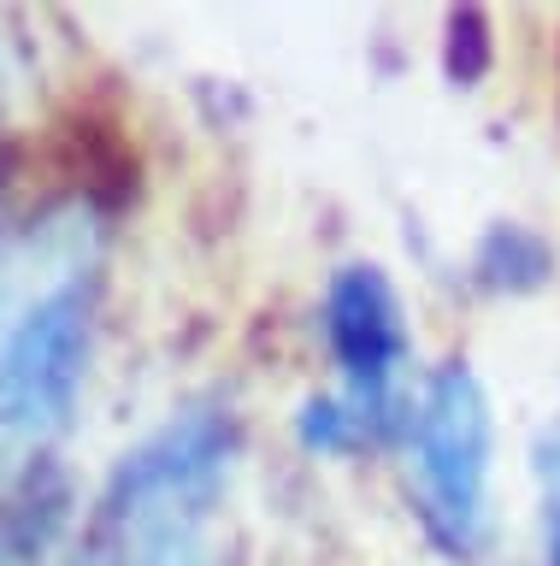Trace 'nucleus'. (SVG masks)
<instances>
[{
  "mask_svg": "<svg viewBox=\"0 0 560 566\" xmlns=\"http://www.w3.org/2000/svg\"><path fill=\"white\" fill-rule=\"evenodd\" d=\"M419 478H425V520L448 548H466L484 520L489 478V401L478 378L448 360L425 384L419 407Z\"/></svg>",
  "mask_w": 560,
  "mask_h": 566,
  "instance_id": "nucleus-1",
  "label": "nucleus"
},
{
  "mask_svg": "<svg viewBox=\"0 0 560 566\" xmlns=\"http://www.w3.org/2000/svg\"><path fill=\"white\" fill-rule=\"evenodd\" d=\"M236 454V424L219 413H189L160 431L148 449L125 454L101 525H118L125 537H171L178 513H201L213 502L224 467Z\"/></svg>",
  "mask_w": 560,
  "mask_h": 566,
  "instance_id": "nucleus-2",
  "label": "nucleus"
},
{
  "mask_svg": "<svg viewBox=\"0 0 560 566\" xmlns=\"http://www.w3.org/2000/svg\"><path fill=\"white\" fill-rule=\"evenodd\" d=\"M83 354H89V295L72 283L36 301L0 348V431L60 424L83 384Z\"/></svg>",
  "mask_w": 560,
  "mask_h": 566,
  "instance_id": "nucleus-3",
  "label": "nucleus"
},
{
  "mask_svg": "<svg viewBox=\"0 0 560 566\" xmlns=\"http://www.w3.org/2000/svg\"><path fill=\"white\" fill-rule=\"evenodd\" d=\"M325 331H330V348H337L348 384H355V396L366 407H378L401 354H408L401 301L390 290V277L378 265H342L325 295Z\"/></svg>",
  "mask_w": 560,
  "mask_h": 566,
  "instance_id": "nucleus-4",
  "label": "nucleus"
},
{
  "mask_svg": "<svg viewBox=\"0 0 560 566\" xmlns=\"http://www.w3.org/2000/svg\"><path fill=\"white\" fill-rule=\"evenodd\" d=\"M54 166L101 212H125L136 201V189H142V159H136L130 136L118 130V118L89 113V106L72 113L65 124H54Z\"/></svg>",
  "mask_w": 560,
  "mask_h": 566,
  "instance_id": "nucleus-5",
  "label": "nucleus"
},
{
  "mask_svg": "<svg viewBox=\"0 0 560 566\" xmlns=\"http://www.w3.org/2000/svg\"><path fill=\"white\" fill-rule=\"evenodd\" d=\"M478 272L489 290H537L542 277L554 272V254L537 230L525 224H496L478 248Z\"/></svg>",
  "mask_w": 560,
  "mask_h": 566,
  "instance_id": "nucleus-6",
  "label": "nucleus"
},
{
  "mask_svg": "<svg viewBox=\"0 0 560 566\" xmlns=\"http://www.w3.org/2000/svg\"><path fill=\"white\" fill-rule=\"evenodd\" d=\"M489 18L484 7H454L448 12V42H443V65H448V77L472 88V83H484V71H489Z\"/></svg>",
  "mask_w": 560,
  "mask_h": 566,
  "instance_id": "nucleus-7",
  "label": "nucleus"
},
{
  "mask_svg": "<svg viewBox=\"0 0 560 566\" xmlns=\"http://www.w3.org/2000/svg\"><path fill=\"white\" fill-rule=\"evenodd\" d=\"M537 472H542V490H549V548H542V566H560V424H549L537 442Z\"/></svg>",
  "mask_w": 560,
  "mask_h": 566,
  "instance_id": "nucleus-8",
  "label": "nucleus"
},
{
  "mask_svg": "<svg viewBox=\"0 0 560 566\" xmlns=\"http://www.w3.org/2000/svg\"><path fill=\"white\" fill-rule=\"evenodd\" d=\"M302 442H307V449H348V413L337 401H307Z\"/></svg>",
  "mask_w": 560,
  "mask_h": 566,
  "instance_id": "nucleus-9",
  "label": "nucleus"
}]
</instances>
